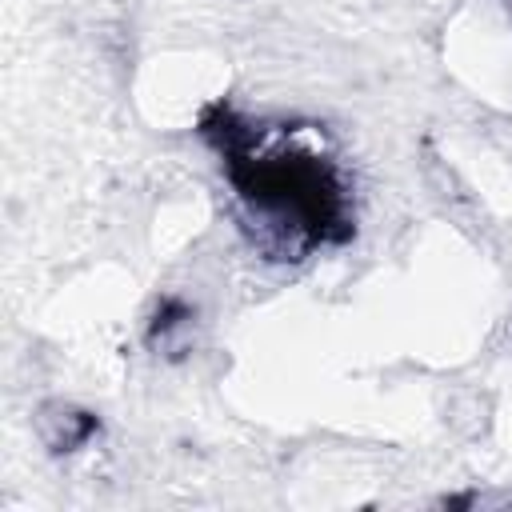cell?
Instances as JSON below:
<instances>
[{
	"mask_svg": "<svg viewBox=\"0 0 512 512\" xmlns=\"http://www.w3.org/2000/svg\"><path fill=\"white\" fill-rule=\"evenodd\" d=\"M96 428H100V424H96L92 412L72 408V404H60V400H52V404H44V408L36 412V432H40V440L48 444V452H72V448L88 444V436H92Z\"/></svg>",
	"mask_w": 512,
	"mask_h": 512,
	"instance_id": "6da1fadb",
	"label": "cell"
}]
</instances>
